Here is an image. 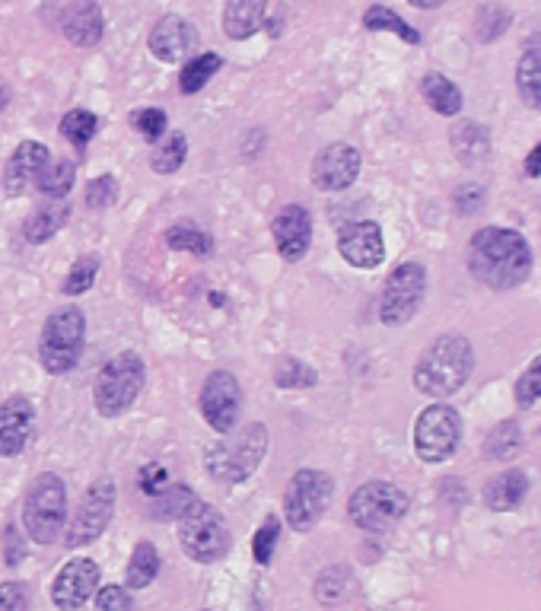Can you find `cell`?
I'll use <instances>...</instances> for the list:
<instances>
[{"instance_id": "cell-1", "label": "cell", "mask_w": 541, "mask_h": 611, "mask_svg": "<svg viewBox=\"0 0 541 611\" xmlns=\"http://www.w3.org/2000/svg\"><path fill=\"white\" fill-rule=\"evenodd\" d=\"M468 271L491 290H513L532 274V249L522 233L506 226H484L471 236Z\"/></svg>"}, {"instance_id": "cell-2", "label": "cell", "mask_w": 541, "mask_h": 611, "mask_svg": "<svg viewBox=\"0 0 541 611\" xmlns=\"http://www.w3.org/2000/svg\"><path fill=\"white\" fill-rule=\"evenodd\" d=\"M471 370H475V351H471V344L462 335H443L417 360L414 389L430 398H449L465 386Z\"/></svg>"}, {"instance_id": "cell-3", "label": "cell", "mask_w": 541, "mask_h": 611, "mask_svg": "<svg viewBox=\"0 0 541 611\" xmlns=\"http://www.w3.org/2000/svg\"><path fill=\"white\" fill-rule=\"evenodd\" d=\"M265 452H268V427L246 424L242 430H233V436H226V440L211 443L204 449V468L217 484H242L258 471Z\"/></svg>"}, {"instance_id": "cell-4", "label": "cell", "mask_w": 541, "mask_h": 611, "mask_svg": "<svg viewBox=\"0 0 541 611\" xmlns=\"http://www.w3.org/2000/svg\"><path fill=\"white\" fill-rule=\"evenodd\" d=\"M144 382H147V366L141 354H134V351L115 354L96 376V386H93L96 411L102 417H121L137 398H141Z\"/></svg>"}, {"instance_id": "cell-5", "label": "cell", "mask_w": 541, "mask_h": 611, "mask_svg": "<svg viewBox=\"0 0 541 611\" xmlns=\"http://www.w3.org/2000/svg\"><path fill=\"white\" fill-rule=\"evenodd\" d=\"M83 331L86 316L80 306H61L51 312L39 335V363L45 366V373L64 376L74 370L83 351Z\"/></svg>"}, {"instance_id": "cell-6", "label": "cell", "mask_w": 541, "mask_h": 611, "mask_svg": "<svg viewBox=\"0 0 541 611\" xmlns=\"http://www.w3.org/2000/svg\"><path fill=\"white\" fill-rule=\"evenodd\" d=\"M230 529L226 519L220 516L217 506L204 500H191L188 510L179 516V545L195 564H214L230 551Z\"/></svg>"}, {"instance_id": "cell-7", "label": "cell", "mask_w": 541, "mask_h": 611, "mask_svg": "<svg viewBox=\"0 0 541 611\" xmlns=\"http://www.w3.org/2000/svg\"><path fill=\"white\" fill-rule=\"evenodd\" d=\"M67 519V487L55 471H42L29 484L23 503V529L36 545H51Z\"/></svg>"}, {"instance_id": "cell-8", "label": "cell", "mask_w": 541, "mask_h": 611, "mask_svg": "<svg viewBox=\"0 0 541 611\" xmlns=\"http://www.w3.org/2000/svg\"><path fill=\"white\" fill-rule=\"evenodd\" d=\"M335 497V481L328 471L319 468H300L287 484L284 494V519L293 532H309L316 529V522L325 516Z\"/></svg>"}, {"instance_id": "cell-9", "label": "cell", "mask_w": 541, "mask_h": 611, "mask_svg": "<svg viewBox=\"0 0 541 611\" xmlns=\"http://www.w3.org/2000/svg\"><path fill=\"white\" fill-rule=\"evenodd\" d=\"M408 494L389 481H366L347 500V516L363 532H386L408 513Z\"/></svg>"}, {"instance_id": "cell-10", "label": "cell", "mask_w": 541, "mask_h": 611, "mask_svg": "<svg viewBox=\"0 0 541 611\" xmlns=\"http://www.w3.org/2000/svg\"><path fill=\"white\" fill-rule=\"evenodd\" d=\"M462 443V417L449 405H430L414 421V452L421 462H446Z\"/></svg>"}, {"instance_id": "cell-11", "label": "cell", "mask_w": 541, "mask_h": 611, "mask_svg": "<svg viewBox=\"0 0 541 611\" xmlns=\"http://www.w3.org/2000/svg\"><path fill=\"white\" fill-rule=\"evenodd\" d=\"M424 293H427V271L424 265H417V261H405V265H398L386 287H382V300H379V319L398 328V325H408L417 309L424 303Z\"/></svg>"}, {"instance_id": "cell-12", "label": "cell", "mask_w": 541, "mask_h": 611, "mask_svg": "<svg viewBox=\"0 0 541 611\" xmlns=\"http://www.w3.org/2000/svg\"><path fill=\"white\" fill-rule=\"evenodd\" d=\"M115 503H118V491L112 478H96L86 494L80 500V510L74 513L71 526H67V548H83L93 545V541L109 529V522L115 516Z\"/></svg>"}, {"instance_id": "cell-13", "label": "cell", "mask_w": 541, "mask_h": 611, "mask_svg": "<svg viewBox=\"0 0 541 611\" xmlns=\"http://www.w3.org/2000/svg\"><path fill=\"white\" fill-rule=\"evenodd\" d=\"M201 414L204 421L211 424L217 433L230 436L239 427V414H242V389L239 379L230 370H214L204 379L201 386Z\"/></svg>"}, {"instance_id": "cell-14", "label": "cell", "mask_w": 541, "mask_h": 611, "mask_svg": "<svg viewBox=\"0 0 541 611\" xmlns=\"http://www.w3.org/2000/svg\"><path fill=\"white\" fill-rule=\"evenodd\" d=\"M338 252L351 268L373 271L386 258V239L376 220H354L338 230Z\"/></svg>"}, {"instance_id": "cell-15", "label": "cell", "mask_w": 541, "mask_h": 611, "mask_svg": "<svg viewBox=\"0 0 541 611\" xmlns=\"http://www.w3.org/2000/svg\"><path fill=\"white\" fill-rule=\"evenodd\" d=\"M360 150L351 144H328L312 160V185L319 191H344L360 176Z\"/></svg>"}, {"instance_id": "cell-16", "label": "cell", "mask_w": 541, "mask_h": 611, "mask_svg": "<svg viewBox=\"0 0 541 611\" xmlns=\"http://www.w3.org/2000/svg\"><path fill=\"white\" fill-rule=\"evenodd\" d=\"M96 589H99V564L90 561V557H77V561H67L55 576L51 602L61 611H80L96 596Z\"/></svg>"}, {"instance_id": "cell-17", "label": "cell", "mask_w": 541, "mask_h": 611, "mask_svg": "<svg viewBox=\"0 0 541 611\" xmlns=\"http://www.w3.org/2000/svg\"><path fill=\"white\" fill-rule=\"evenodd\" d=\"M51 163V153L42 141H23L10 153V160L4 166V176H0V188L10 198H20L26 191L39 182L45 166Z\"/></svg>"}, {"instance_id": "cell-18", "label": "cell", "mask_w": 541, "mask_h": 611, "mask_svg": "<svg viewBox=\"0 0 541 611\" xmlns=\"http://www.w3.org/2000/svg\"><path fill=\"white\" fill-rule=\"evenodd\" d=\"M64 39L74 48H96L106 32V16H102L99 0H64L58 13Z\"/></svg>"}, {"instance_id": "cell-19", "label": "cell", "mask_w": 541, "mask_h": 611, "mask_svg": "<svg viewBox=\"0 0 541 611\" xmlns=\"http://www.w3.org/2000/svg\"><path fill=\"white\" fill-rule=\"evenodd\" d=\"M147 48L153 58H160L166 64H179L185 58H191V51L198 48V29L191 26L182 16H163L156 20V26L150 29Z\"/></svg>"}, {"instance_id": "cell-20", "label": "cell", "mask_w": 541, "mask_h": 611, "mask_svg": "<svg viewBox=\"0 0 541 611\" xmlns=\"http://www.w3.org/2000/svg\"><path fill=\"white\" fill-rule=\"evenodd\" d=\"M271 233H274V246H277V252H281V258L290 261V265H296V261L309 252L312 217L303 204H287L284 211L274 217Z\"/></svg>"}, {"instance_id": "cell-21", "label": "cell", "mask_w": 541, "mask_h": 611, "mask_svg": "<svg viewBox=\"0 0 541 611\" xmlns=\"http://www.w3.org/2000/svg\"><path fill=\"white\" fill-rule=\"evenodd\" d=\"M32 424H36V408L26 395H10L0 405V456L13 459L29 446Z\"/></svg>"}, {"instance_id": "cell-22", "label": "cell", "mask_w": 541, "mask_h": 611, "mask_svg": "<svg viewBox=\"0 0 541 611\" xmlns=\"http://www.w3.org/2000/svg\"><path fill=\"white\" fill-rule=\"evenodd\" d=\"M268 0H226L223 4V36L242 42L252 39L255 32L265 26Z\"/></svg>"}, {"instance_id": "cell-23", "label": "cell", "mask_w": 541, "mask_h": 611, "mask_svg": "<svg viewBox=\"0 0 541 611\" xmlns=\"http://www.w3.org/2000/svg\"><path fill=\"white\" fill-rule=\"evenodd\" d=\"M526 494H529L526 471L510 468V471H503V475L487 481V487H484V506H487V510H494V513H513V510H519V506H522Z\"/></svg>"}, {"instance_id": "cell-24", "label": "cell", "mask_w": 541, "mask_h": 611, "mask_svg": "<svg viewBox=\"0 0 541 611\" xmlns=\"http://www.w3.org/2000/svg\"><path fill=\"white\" fill-rule=\"evenodd\" d=\"M71 220V204L67 201H45L32 211L23 223V239L29 246H42L55 233L64 230V223Z\"/></svg>"}, {"instance_id": "cell-25", "label": "cell", "mask_w": 541, "mask_h": 611, "mask_svg": "<svg viewBox=\"0 0 541 611\" xmlns=\"http://www.w3.org/2000/svg\"><path fill=\"white\" fill-rule=\"evenodd\" d=\"M421 96H424V102H427V106H430L436 115H446V118L459 115V112H462V102H465L459 86L452 83L449 77L436 74V71L424 74V80H421Z\"/></svg>"}, {"instance_id": "cell-26", "label": "cell", "mask_w": 541, "mask_h": 611, "mask_svg": "<svg viewBox=\"0 0 541 611\" xmlns=\"http://www.w3.org/2000/svg\"><path fill=\"white\" fill-rule=\"evenodd\" d=\"M223 67V58L214 55V51H204V55H195L182 64V77H179V90L185 96H195L201 93L207 83L214 80V74Z\"/></svg>"}, {"instance_id": "cell-27", "label": "cell", "mask_w": 541, "mask_h": 611, "mask_svg": "<svg viewBox=\"0 0 541 611\" xmlns=\"http://www.w3.org/2000/svg\"><path fill=\"white\" fill-rule=\"evenodd\" d=\"M516 90L522 102L541 112V48H529L516 64Z\"/></svg>"}, {"instance_id": "cell-28", "label": "cell", "mask_w": 541, "mask_h": 611, "mask_svg": "<svg viewBox=\"0 0 541 611\" xmlns=\"http://www.w3.org/2000/svg\"><path fill=\"white\" fill-rule=\"evenodd\" d=\"M166 246L172 252H188V255H198V258H207L214 252V239L207 236L201 226L195 223H172L166 230Z\"/></svg>"}, {"instance_id": "cell-29", "label": "cell", "mask_w": 541, "mask_h": 611, "mask_svg": "<svg viewBox=\"0 0 541 611\" xmlns=\"http://www.w3.org/2000/svg\"><path fill=\"white\" fill-rule=\"evenodd\" d=\"M363 26L370 32H392V36H398L401 42H408V45L421 42V32H417L414 26H408L395 10L382 7V4H376V7H370L363 13Z\"/></svg>"}, {"instance_id": "cell-30", "label": "cell", "mask_w": 541, "mask_h": 611, "mask_svg": "<svg viewBox=\"0 0 541 611\" xmlns=\"http://www.w3.org/2000/svg\"><path fill=\"white\" fill-rule=\"evenodd\" d=\"M156 573H160V551H156L150 541H141V545H137L134 554H131L125 580H128L131 589H147L156 580Z\"/></svg>"}, {"instance_id": "cell-31", "label": "cell", "mask_w": 541, "mask_h": 611, "mask_svg": "<svg viewBox=\"0 0 541 611\" xmlns=\"http://www.w3.org/2000/svg\"><path fill=\"white\" fill-rule=\"evenodd\" d=\"M96 131H99V118L90 109H71L61 118V137L80 153L96 137Z\"/></svg>"}, {"instance_id": "cell-32", "label": "cell", "mask_w": 541, "mask_h": 611, "mask_svg": "<svg viewBox=\"0 0 541 611\" xmlns=\"http://www.w3.org/2000/svg\"><path fill=\"white\" fill-rule=\"evenodd\" d=\"M74 179H77V163L74 160H55V163L45 166V172L39 176L36 185L51 201H64L67 191L74 188Z\"/></svg>"}, {"instance_id": "cell-33", "label": "cell", "mask_w": 541, "mask_h": 611, "mask_svg": "<svg viewBox=\"0 0 541 611\" xmlns=\"http://www.w3.org/2000/svg\"><path fill=\"white\" fill-rule=\"evenodd\" d=\"M188 160V141L185 134H169L166 141L156 147V153L150 156V169L160 172V176H172L179 172Z\"/></svg>"}, {"instance_id": "cell-34", "label": "cell", "mask_w": 541, "mask_h": 611, "mask_svg": "<svg viewBox=\"0 0 541 611\" xmlns=\"http://www.w3.org/2000/svg\"><path fill=\"white\" fill-rule=\"evenodd\" d=\"M99 268H102V258H99L96 252L80 255V258L74 261V268L67 271L64 284H61V293H64V296H80V293H86V290L96 284Z\"/></svg>"}, {"instance_id": "cell-35", "label": "cell", "mask_w": 541, "mask_h": 611, "mask_svg": "<svg viewBox=\"0 0 541 611\" xmlns=\"http://www.w3.org/2000/svg\"><path fill=\"white\" fill-rule=\"evenodd\" d=\"M519 443H522L519 424H516V421H503L500 427L491 430V436H487L484 456H487V459H510L513 452L519 449Z\"/></svg>"}, {"instance_id": "cell-36", "label": "cell", "mask_w": 541, "mask_h": 611, "mask_svg": "<svg viewBox=\"0 0 541 611\" xmlns=\"http://www.w3.org/2000/svg\"><path fill=\"white\" fill-rule=\"evenodd\" d=\"M274 382L281 389H306V386H316V370L296 357H284L274 366Z\"/></svg>"}, {"instance_id": "cell-37", "label": "cell", "mask_w": 541, "mask_h": 611, "mask_svg": "<svg viewBox=\"0 0 541 611\" xmlns=\"http://www.w3.org/2000/svg\"><path fill=\"white\" fill-rule=\"evenodd\" d=\"M195 500V494L188 491L185 484H172V487H163L160 494H156V503H153V516L156 519H179L188 503Z\"/></svg>"}, {"instance_id": "cell-38", "label": "cell", "mask_w": 541, "mask_h": 611, "mask_svg": "<svg viewBox=\"0 0 541 611\" xmlns=\"http://www.w3.org/2000/svg\"><path fill=\"white\" fill-rule=\"evenodd\" d=\"M347 586H351V570L347 567H328L319 583H316V596L322 605H335L347 596Z\"/></svg>"}, {"instance_id": "cell-39", "label": "cell", "mask_w": 541, "mask_h": 611, "mask_svg": "<svg viewBox=\"0 0 541 611\" xmlns=\"http://www.w3.org/2000/svg\"><path fill=\"white\" fill-rule=\"evenodd\" d=\"M277 541H281V519L277 516H268L265 522H261V529L255 532L252 538V554H255V564L268 567L274 561V548Z\"/></svg>"}, {"instance_id": "cell-40", "label": "cell", "mask_w": 541, "mask_h": 611, "mask_svg": "<svg viewBox=\"0 0 541 611\" xmlns=\"http://www.w3.org/2000/svg\"><path fill=\"white\" fill-rule=\"evenodd\" d=\"M131 128H137V134H141L144 141L156 144L166 134L169 118L163 109H137V112H131Z\"/></svg>"}, {"instance_id": "cell-41", "label": "cell", "mask_w": 541, "mask_h": 611, "mask_svg": "<svg viewBox=\"0 0 541 611\" xmlns=\"http://www.w3.org/2000/svg\"><path fill=\"white\" fill-rule=\"evenodd\" d=\"M506 26H510V10L484 7L475 20V36H478V42H494L506 32Z\"/></svg>"}, {"instance_id": "cell-42", "label": "cell", "mask_w": 541, "mask_h": 611, "mask_svg": "<svg viewBox=\"0 0 541 611\" xmlns=\"http://www.w3.org/2000/svg\"><path fill=\"white\" fill-rule=\"evenodd\" d=\"M516 401H519V408H532L535 401H541V354L529 363V370L519 376Z\"/></svg>"}, {"instance_id": "cell-43", "label": "cell", "mask_w": 541, "mask_h": 611, "mask_svg": "<svg viewBox=\"0 0 541 611\" xmlns=\"http://www.w3.org/2000/svg\"><path fill=\"white\" fill-rule=\"evenodd\" d=\"M118 198V179L115 176H96L90 185H86V204L93 207V211H102V207L115 204Z\"/></svg>"}, {"instance_id": "cell-44", "label": "cell", "mask_w": 541, "mask_h": 611, "mask_svg": "<svg viewBox=\"0 0 541 611\" xmlns=\"http://www.w3.org/2000/svg\"><path fill=\"white\" fill-rule=\"evenodd\" d=\"M96 608L99 611H134V599L125 586H99L96 589Z\"/></svg>"}, {"instance_id": "cell-45", "label": "cell", "mask_w": 541, "mask_h": 611, "mask_svg": "<svg viewBox=\"0 0 541 611\" xmlns=\"http://www.w3.org/2000/svg\"><path fill=\"white\" fill-rule=\"evenodd\" d=\"M29 608V592L23 583H4L0 586V611H26Z\"/></svg>"}, {"instance_id": "cell-46", "label": "cell", "mask_w": 541, "mask_h": 611, "mask_svg": "<svg viewBox=\"0 0 541 611\" xmlns=\"http://www.w3.org/2000/svg\"><path fill=\"white\" fill-rule=\"evenodd\" d=\"M163 487H166V468L163 465H147L141 471V491L156 497V494L163 491Z\"/></svg>"}, {"instance_id": "cell-47", "label": "cell", "mask_w": 541, "mask_h": 611, "mask_svg": "<svg viewBox=\"0 0 541 611\" xmlns=\"http://www.w3.org/2000/svg\"><path fill=\"white\" fill-rule=\"evenodd\" d=\"M526 176L529 179H541V141L532 147V153L526 156Z\"/></svg>"}, {"instance_id": "cell-48", "label": "cell", "mask_w": 541, "mask_h": 611, "mask_svg": "<svg viewBox=\"0 0 541 611\" xmlns=\"http://www.w3.org/2000/svg\"><path fill=\"white\" fill-rule=\"evenodd\" d=\"M411 7H417V10H436V7H443L446 0H408Z\"/></svg>"}, {"instance_id": "cell-49", "label": "cell", "mask_w": 541, "mask_h": 611, "mask_svg": "<svg viewBox=\"0 0 541 611\" xmlns=\"http://www.w3.org/2000/svg\"><path fill=\"white\" fill-rule=\"evenodd\" d=\"M7 99H10V90H7V86H4V83H0V112H4V109H7Z\"/></svg>"}]
</instances>
